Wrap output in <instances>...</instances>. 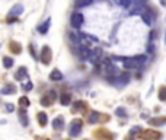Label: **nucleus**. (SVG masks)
I'll return each instance as SVG.
<instances>
[{"label": "nucleus", "mask_w": 166, "mask_h": 140, "mask_svg": "<svg viewBox=\"0 0 166 140\" xmlns=\"http://www.w3.org/2000/svg\"><path fill=\"white\" fill-rule=\"evenodd\" d=\"M165 40H166V35H165Z\"/></svg>", "instance_id": "obj_36"}, {"label": "nucleus", "mask_w": 166, "mask_h": 140, "mask_svg": "<svg viewBox=\"0 0 166 140\" xmlns=\"http://www.w3.org/2000/svg\"><path fill=\"white\" fill-rule=\"evenodd\" d=\"M115 115H118V117H121V118H127V111H125V108H117L115 109Z\"/></svg>", "instance_id": "obj_21"}, {"label": "nucleus", "mask_w": 166, "mask_h": 140, "mask_svg": "<svg viewBox=\"0 0 166 140\" xmlns=\"http://www.w3.org/2000/svg\"><path fill=\"white\" fill-rule=\"evenodd\" d=\"M70 22H72V27L73 28H80L83 25V22H85V18H83V15L80 12H74L72 15V18H70Z\"/></svg>", "instance_id": "obj_5"}, {"label": "nucleus", "mask_w": 166, "mask_h": 140, "mask_svg": "<svg viewBox=\"0 0 166 140\" xmlns=\"http://www.w3.org/2000/svg\"><path fill=\"white\" fill-rule=\"evenodd\" d=\"M102 50L101 48H95L93 51H90V56H89V60L92 64H99L101 61H102Z\"/></svg>", "instance_id": "obj_7"}, {"label": "nucleus", "mask_w": 166, "mask_h": 140, "mask_svg": "<svg viewBox=\"0 0 166 140\" xmlns=\"http://www.w3.org/2000/svg\"><path fill=\"white\" fill-rule=\"evenodd\" d=\"M53 128L54 130H63L64 128V118L61 115L53 120Z\"/></svg>", "instance_id": "obj_14"}, {"label": "nucleus", "mask_w": 166, "mask_h": 140, "mask_svg": "<svg viewBox=\"0 0 166 140\" xmlns=\"http://www.w3.org/2000/svg\"><path fill=\"white\" fill-rule=\"evenodd\" d=\"M19 120H20V124H22V126H25V127H26L28 124H29V121H28L26 114L20 113V114H19Z\"/></svg>", "instance_id": "obj_26"}, {"label": "nucleus", "mask_w": 166, "mask_h": 140, "mask_svg": "<svg viewBox=\"0 0 166 140\" xmlns=\"http://www.w3.org/2000/svg\"><path fill=\"white\" fill-rule=\"evenodd\" d=\"M55 98H57V93L54 92V91H50V92L41 99V105H42V107H50L54 101H55Z\"/></svg>", "instance_id": "obj_8"}, {"label": "nucleus", "mask_w": 166, "mask_h": 140, "mask_svg": "<svg viewBox=\"0 0 166 140\" xmlns=\"http://www.w3.org/2000/svg\"><path fill=\"white\" fill-rule=\"evenodd\" d=\"M76 53L79 54L80 59H89V56H90V50H89L87 47L79 45L77 47V50H76Z\"/></svg>", "instance_id": "obj_11"}, {"label": "nucleus", "mask_w": 166, "mask_h": 140, "mask_svg": "<svg viewBox=\"0 0 166 140\" xmlns=\"http://www.w3.org/2000/svg\"><path fill=\"white\" fill-rule=\"evenodd\" d=\"M111 82H112L114 85H117V86H125L127 83L130 82V74L128 73H121V74H117V76H114L112 79H111Z\"/></svg>", "instance_id": "obj_3"}, {"label": "nucleus", "mask_w": 166, "mask_h": 140, "mask_svg": "<svg viewBox=\"0 0 166 140\" xmlns=\"http://www.w3.org/2000/svg\"><path fill=\"white\" fill-rule=\"evenodd\" d=\"M136 133H141V128H140V127H133V128H131V130H130V134H136Z\"/></svg>", "instance_id": "obj_33"}, {"label": "nucleus", "mask_w": 166, "mask_h": 140, "mask_svg": "<svg viewBox=\"0 0 166 140\" xmlns=\"http://www.w3.org/2000/svg\"><path fill=\"white\" fill-rule=\"evenodd\" d=\"M160 3H162V5H166V0H160Z\"/></svg>", "instance_id": "obj_35"}, {"label": "nucleus", "mask_w": 166, "mask_h": 140, "mask_svg": "<svg viewBox=\"0 0 166 140\" xmlns=\"http://www.w3.org/2000/svg\"><path fill=\"white\" fill-rule=\"evenodd\" d=\"M118 5L122 7H131L133 5V0H118Z\"/></svg>", "instance_id": "obj_27"}, {"label": "nucleus", "mask_w": 166, "mask_h": 140, "mask_svg": "<svg viewBox=\"0 0 166 140\" xmlns=\"http://www.w3.org/2000/svg\"><path fill=\"white\" fill-rule=\"evenodd\" d=\"M22 89H23V91H31V89H32V83H31V82L22 83Z\"/></svg>", "instance_id": "obj_32"}, {"label": "nucleus", "mask_w": 166, "mask_h": 140, "mask_svg": "<svg viewBox=\"0 0 166 140\" xmlns=\"http://www.w3.org/2000/svg\"><path fill=\"white\" fill-rule=\"evenodd\" d=\"M25 76H26V69H25V67H20L19 70H18V73L15 74V77L18 80H22Z\"/></svg>", "instance_id": "obj_20"}, {"label": "nucleus", "mask_w": 166, "mask_h": 140, "mask_svg": "<svg viewBox=\"0 0 166 140\" xmlns=\"http://www.w3.org/2000/svg\"><path fill=\"white\" fill-rule=\"evenodd\" d=\"M82 128H83V123L82 120H73L72 121V124H70V130H69V134L72 136V137H77L82 131Z\"/></svg>", "instance_id": "obj_4"}, {"label": "nucleus", "mask_w": 166, "mask_h": 140, "mask_svg": "<svg viewBox=\"0 0 166 140\" xmlns=\"http://www.w3.org/2000/svg\"><path fill=\"white\" fill-rule=\"evenodd\" d=\"M77 109H85V104H83V102H80V101H77V102L74 104L73 111H77Z\"/></svg>", "instance_id": "obj_31"}, {"label": "nucleus", "mask_w": 166, "mask_h": 140, "mask_svg": "<svg viewBox=\"0 0 166 140\" xmlns=\"http://www.w3.org/2000/svg\"><path fill=\"white\" fill-rule=\"evenodd\" d=\"M92 2L93 0H76V6L77 7H85V6H89Z\"/></svg>", "instance_id": "obj_23"}, {"label": "nucleus", "mask_w": 166, "mask_h": 140, "mask_svg": "<svg viewBox=\"0 0 166 140\" xmlns=\"http://www.w3.org/2000/svg\"><path fill=\"white\" fill-rule=\"evenodd\" d=\"M50 79H51V80H58V82H60V80L63 79V74H61L60 70H57V69H55V70H53V72H51V74H50Z\"/></svg>", "instance_id": "obj_18"}, {"label": "nucleus", "mask_w": 166, "mask_h": 140, "mask_svg": "<svg viewBox=\"0 0 166 140\" xmlns=\"http://www.w3.org/2000/svg\"><path fill=\"white\" fill-rule=\"evenodd\" d=\"M3 66L6 67V69H10V67L13 66V59H10V57H3Z\"/></svg>", "instance_id": "obj_22"}, {"label": "nucleus", "mask_w": 166, "mask_h": 140, "mask_svg": "<svg viewBox=\"0 0 166 140\" xmlns=\"http://www.w3.org/2000/svg\"><path fill=\"white\" fill-rule=\"evenodd\" d=\"M10 51H13V53L19 54L22 50H20V45L18 44V42H10Z\"/></svg>", "instance_id": "obj_24"}, {"label": "nucleus", "mask_w": 166, "mask_h": 140, "mask_svg": "<svg viewBox=\"0 0 166 140\" xmlns=\"http://www.w3.org/2000/svg\"><path fill=\"white\" fill-rule=\"evenodd\" d=\"M99 117H101L99 113H92L90 114V117H89V123H98V121L101 120Z\"/></svg>", "instance_id": "obj_25"}, {"label": "nucleus", "mask_w": 166, "mask_h": 140, "mask_svg": "<svg viewBox=\"0 0 166 140\" xmlns=\"http://www.w3.org/2000/svg\"><path fill=\"white\" fill-rule=\"evenodd\" d=\"M149 124L150 126H162V124H166V117H160V118H152L149 120Z\"/></svg>", "instance_id": "obj_15"}, {"label": "nucleus", "mask_w": 166, "mask_h": 140, "mask_svg": "<svg viewBox=\"0 0 166 140\" xmlns=\"http://www.w3.org/2000/svg\"><path fill=\"white\" fill-rule=\"evenodd\" d=\"M50 23H51V19L48 18L47 20H44V23H42V25L38 27V31H40L41 34H47V31L50 29Z\"/></svg>", "instance_id": "obj_16"}, {"label": "nucleus", "mask_w": 166, "mask_h": 140, "mask_svg": "<svg viewBox=\"0 0 166 140\" xmlns=\"http://www.w3.org/2000/svg\"><path fill=\"white\" fill-rule=\"evenodd\" d=\"M117 60H121L122 61V66L125 70H133V69H139L141 64H140L139 61L136 60L134 57H120V59H117Z\"/></svg>", "instance_id": "obj_1"}, {"label": "nucleus", "mask_w": 166, "mask_h": 140, "mask_svg": "<svg viewBox=\"0 0 166 140\" xmlns=\"http://www.w3.org/2000/svg\"><path fill=\"white\" fill-rule=\"evenodd\" d=\"M22 12H23V6L18 3V5H15V6L10 9V18L13 16V19H15V18L20 16V15H22Z\"/></svg>", "instance_id": "obj_12"}, {"label": "nucleus", "mask_w": 166, "mask_h": 140, "mask_svg": "<svg viewBox=\"0 0 166 140\" xmlns=\"http://www.w3.org/2000/svg\"><path fill=\"white\" fill-rule=\"evenodd\" d=\"M134 59L139 61L140 64H144V63L147 61V57H146V56H140V54H139V56H134Z\"/></svg>", "instance_id": "obj_30"}, {"label": "nucleus", "mask_w": 166, "mask_h": 140, "mask_svg": "<svg viewBox=\"0 0 166 140\" xmlns=\"http://www.w3.org/2000/svg\"><path fill=\"white\" fill-rule=\"evenodd\" d=\"M41 61L44 63V64H48L50 61H51V50H50V47H42V51H41Z\"/></svg>", "instance_id": "obj_9"}, {"label": "nucleus", "mask_w": 166, "mask_h": 140, "mask_svg": "<svg viewBox=\"0 0 166 140\" xmlns=\"http://www.w3.org/2000/svg\"><path fill=\"white\" fill-rule=\"evenodd\" d=\"M70 101H72V96L69 95V93H61L60 95V102L61 105H70Z\"/></svg>", "instance_id": "obj_17"}, {"label": "nucleus", "mask_w": 166, "mask_h": 140, "mask_svg": "<svg viewBox=\"0 0 166 140\" xmlns=\"http://www.w3.org/2000/svg\"><path fill=\"white\" fill-rule=\"evenodd\" d=\"M15 92H16V86L12 85V83H9V85H6V86H3L2 88V91H0L2 95H13Z\"/></svg>", "instance_id": "obj_13"}, {"label": "nucleus", "mask_w": 166, "mask_h": 140, "mask_svg": "<svg viewBox=\"0 0 166 140\" xmlns=\"http://www.w3.org/2000/svg\"><path fill=\"white\" fill-rule=\"evenodd\" d=\"M141 19L143 22L146 23V25H153V20H154V13H153L152 9H144L143 12H141Z\"/></svg>", "instance_id": "obj_6"}, {"label": "nucleus", "mask_w": 166, "mask_h": 140, "mask_svg": "<svg viewBox=\"0 0 166 140\" xmlns=\"http://www.w3.org/2000/svg\"><path fill=\"white\" fill-rule=\"evenodd\" d=\"M47 121H48V118H47V114L45 113H38V123H40L41 126L44 127L47 124Z\"/></svg>", "instance_id": "obj_19"}, {"label": "nucleus", "mask_w": 166, "mask_h": 140, "mask_svg": "<svg viewBox=\"0 0 166 140\" xmlns=\"http://www.w3.org/2000/svg\"><path fill=\"white\" fill-rule=\"evenodd\" d=\"M146 5H147V0H133V5L130 7V15H136V13H140L146 9Z\"/></svg>", "instance_id": "obj_2"}, {"label": "nucleus", "mask_w": 166, "mask_h": 140, "mask_svg": "<svg viewBox=\"0 0 166 140\" xmlns=\"http://www.w3.org/2000/svg\"><path fill=\"white\" fill-rule=\"evenodd\" d=\"M159 99L160 101H166V88H160V91H159Z\"/></svg>", "instance_id": "obj_29"}, {"label": "nucleus", "mask_w": 166, "mask_h": 140, "mask_svg": "<svg viewBox=\"0 0 166 140\" xmlns=\"http://www.w3.org/2000/svg\"><path fill=\"white\" fill-rule=\"evenodd\" d=\"M19 104H20V107L26 108V107H29V99H28L26 96H22L19 99Z\"/></svg>", "instance_id": "obj_28"}, {"label": "nucleus", "mask_w": 166, "mask_h": 140, "mask_svg": "<svg viewBox=\"0 0 166 140\" xmlns=\"http://www.w3.org/2000/svg\"><path fill=\"white\" fill-rule=\"evenodd\" d=\"M6 111H7V113H13V111H15V105H13V104H6Z\"/></svg>", "instance_id": "obj_34"}, {"label": "nucleus", "mask_w": 166, "mask_h": 140, "mask_svg": "<svg viewBox=\"0 0 166 140\" xmlns=\"http://www.w3.org/2000/svg\"><path fill=\"white\" fill-rule=\"evenodd\" d=\"M140 137H143L144 140H147V139H156V140H159L160 139V133H157V131H153V130H147V131H144V133H140Z\"/></svg>", "instance_id": "obj_10"}]
</instances>
